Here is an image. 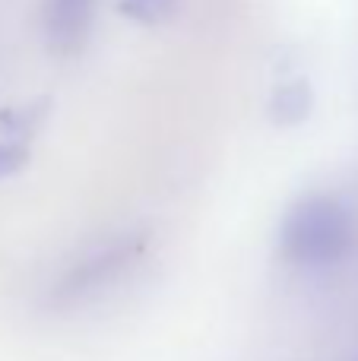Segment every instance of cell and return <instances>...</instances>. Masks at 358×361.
<instances>
[{
  "instance_id": "cell-3",
  "label": "cell",
  "mask_w": 358,
  "mask_h": 361,
  "mask_svg": "<svg viewBox=\"0 0 358 361\" xmlns=\"http://www.w3.org/2000/svg\"><path fill=\"white\" fill-rule=\"evenodd\" d=\"M308 105H311V95H308V86L304 82H292V86L279 89L276 92V102H273V111H276L279 121L285 124H295L308 114Z\"/></svg>"
},
{
  "instance_id": "cell-1",
  "label": "cell",
  "mask_w": 358,
  "mask_h": 361,
  "mask_svg": "<svg viewBox=\"0 0 358 361\" xmlns=\"http://www.w3.org/2000/svg\"><path fill=\"white\" fill-rule=\"evenodd\" d=\"M352 212L330 193H311L289 206L279 225V250L304 269H327L352 250Z\"/></svg>"
},
{
  "instance_id": "cell-2",
  "label": "cell",
  "mask_w": 358,
  "mask_h": 361,
  "mask_svg": "<svg viewBox=\"0 0 358 361\" xmlns=\"http://www.w3.org/2000/svg\"><path fill=\"white\" fill-rule=\"evenodd\" d=\"M95 0H44V32L54 51L76 54L92 32Z\"/></svg>"
},
{
  "instance_id": "cell-5",
  "label": "cell",
  "mask_w": 358,
  "mask_h": 361,
  "mask_svg": "<svg viewBox=\"0 0 358 361\" xmlns=\"http://www.w3.org/2000/svg\"><path fill=\"white\" fill-rule=\"evenodd\" d=\"M25 162V149L16 143H0V178L13 175Z\"/></svg>"
},
{
  "instance_id": "cell-4",
  "label": "cell",
  "mask_w": 358,
  "mask_h": 361,
  "mask_svg": "<svg viewBox=\"0 0 358 361\" xmlns=\"http://www.w3.org/2000/svg\"><path fill=\"white\" fill-rule=\"evenodd\" d=\"M168 4L171 0H124L121 10L133 13V16H140V19H152V16H162V13L168 10Z\"/></svg>"
}]
</instances>
